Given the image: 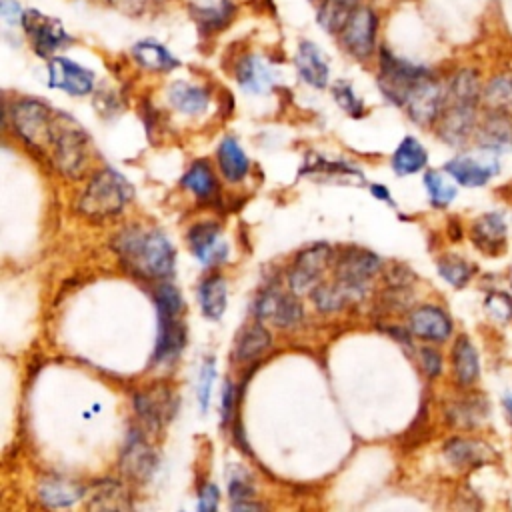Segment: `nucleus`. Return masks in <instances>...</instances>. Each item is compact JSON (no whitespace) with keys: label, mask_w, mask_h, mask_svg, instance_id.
Segmentation results:
<instances>
[{"label":"nucleus","mask_w":512,"mask_h":512,"mask_svg":"<svg viewBox=\"0 0 512 512\" xmlns=\"http://www.w3.org/2000/svg\"><path fill=\"white\" fill-rule=\"evenodd\" d=\"M112 248L132 276L164 280L174 274V246L158 228H142L138 224L128 226L112 238Z\"/></svg>","instance_id":"f257e3e1"},{"label":"nucleus","mask_w":512,"mask_h":512,"mask_svg":"<svg viewBox=\"0 0 512 512\" xmlns=\"http://www.w3.org/2000/svg\"><path fill=\"white\" fill-rule=\"evenodd\" d=\"M90 140L82 126L68 114H54L52 136L48 146V162L68 178H80L88 166Z\"/></svg>","instance_id":"f03ea898"},{"label":"nucleus","mask_w":512,"mask_h":512,"mask_svg":"<svg viewBox=\"0 0 512 512\" xmlns=\"http://www.w3.org/2000/svg\"><path fill=\"white\" fill-rule=\"evenodd\" d=\"M132 200L130 182L114 168L98 170L78 198V210L90 220H104L120 214Z\"/></svg>","instance_id":"7ed1b4c3"},{"label":"nucleus","mask_w":512,"mask_h":512,"mask_svg":"<svg viewBox=\"0 0 512 512\" xmlns=\"http://www.w3.org/2000/svg\"><path fill=\"white\" fill-rule=\"evenodd\" d=\"M154 304L158 310V340L154 360L168 362L180 354L186 342V328L182 322L184 300L176 286L160 284L154 292Z\"/></svg>","instance_id":"20e7f679"},{"label":"nucleus","mask_w":512,"mask_h":512,"mask_svg":"<svg viewBox=\"0 0 512 512\" xmlns=\"http://www.w3.org/2000/svg\"><path fill=\"white\" fill-rule=\"evenodd\" d=\"M54 114L46 102L38 98H18L8 108V116L12 120L14 132L20 140L42 160L48 162V146L52 136Z\"/></svg>","instance_id":"39448f33"},{"label":"nucleus","mask_w":512,"mask_h":512,"mask_svg":"<svg viewBox=\"0 0 512 512\" xmlns=\"http://www.w3.org/2000/svg\"><path fill=\"white\" fill-rule=\"evenodd\" d=\"M426 74H430L426 66L404 60L390 52L386 46L378 50V88L388 102L402 108L408 92Z\"/></svg>","instance_id":"423d86ee"},{"label":"nucleus","mask_w":512,"mask_h":512,"mask_svg":"<svg viewBox=\"0 0 512 512\" xmlns=\"http://www.w3.org/2000/svg\"><path fill=\"white\" fill-rule=\"evenodd\" d=\"M20 30L28 38L34 54L40 58H46V60L56 56L58 50H62L74 42V38L66 32L64 24L58 18L48 16L38 8L24 10Z\"/></svg>","instance_id":"0eeeda50"},{"label":"nucleus","mask_w":512,"mask_h":512,"mask_svg":"<svg viewBox=\"0 0 512 512\" xmlns=\"http://www.w3.org/2000/svg\"><path fill=\"white\" fill-rule=\"evenodd\" d=\"M378 14L372 6H358L344 28L336 34L342 48L356 60H368L376 50Z\"/></svg>","instance_id":"6e6552de"},{"label":"nucleus","mask_w":512,"mask_h":512,"mask_svg":"<svg viewBox=\"0 0 512 512\" xmlns=\"http://www.w3.org/2000/svg\"><path fill=\"white\" fill-rule=\"evenodd\" d=\"M446 102V86L430 72L414 84L408 92L402 108L412 122L420 126H430L438 120Z\"/></svg>","instance_id":"1a4fd4ad"},{"label":"nucleus","mask_w":512,"mask_h":512,"mask_svg":"<svg viewBox=\"0 0 512 512\" xmlns=\"http://www.w3.org/2000/svg\"><path fill=\"white\" fill-rule=\"evenodd\" d=\"M336 260L334 250L328 244H316L300 252L288 270V282L294 294L312 292L324 278V272Z\"/></svg>","instance_id":"9d476101"},{"label":"nucleus","mask_w":512,"mask_h":512,"mask_svg":"<svg viewBox=\"0 0 512 512\" xmlns=\"http://www.w3.org/2000/svg\"><path fill=\"white\" fill-rule=\"evenodd\" d=\"M134 410L150 432H158L176 414V396L170 386L154 384L134 394Z\"/></svg>","instance_id":"9b49d317"},{"label":"nucleus","mask_w":512,"mask_h":512,"mask_svg":"<svg viewBox=\"0 0 512 512\" xmlns=\"http://www.w3.org/2000/svg\"><path fill=\"white\" fill-rule=\"evenodd\" d=\"M48 84L70 96H86L94 90L96 76L90 68L74 62L68 56H52L46 64Z\"/></svg>","instance_id":"f8f14e48"},{"label":"nucleus","mask_w":512,"mask_h":512,"mask_svg":"<svg viewBox=\"0 0 512 512\" xmlns=\"http://www.w3.org/2000/svg\"><path fill=\"white\" fill-rule=\"evenodd\" d=\"M476 106L470 102H456L446 100L444 108L436 120L438 124V136L448 142L450 146H462L468 142V138L476 132L478 120H476Z\"/></svg>","instance_id":"ddd939ff"},{"label":"nucleus","mask_w":512,"mask_h":512,"mask_svg":"<svg viewBox=\"0 0 512 512\" xmlns=\"http://www.w3.org/2000/svg\"><path fill=\"white\" fill-rule=\"evenodd\" d=\"M380 268H382L380 256H376L374 252H368V250L350 248V250L342 252L340 256H336L334 278H338V280L346 282L348 286L366 294L370 278Z\"/></svg>","instance_id":"4468645a"},{"label":"nucleus","mask_w":512,"mask_h":512,"mask_svg":"<svg viewBox=\"0 0 512 512\" xmlns=\"http://www.w3.org/2000/svg\"><path fill=\"white\" fill-rule=\"evenodd\" d=\"M292 294H286V292H282L278 288L264 290L256 298V302H254L256 318L258 320H270L278 328H292V326H296L302 320L304 310H302L300 302Z\"/></svg>","instance_id":"2eb2a0df"},{"label":"nucleus","mask_w":512,"mask_h":512,"mask_svg":"<svg viewBox=\"0 0 512 512\" xmlns=\"http://www.w3.org/2000/svg\"><path fill=\"white\" fill-rule=\"evenodd\" d=\"M156 454L140 432H130L120 456V470L130 482H148L156 470Z\"/></svg>","instance_id":"dca6fc26"},{"label":"nucleus","mask_w":512,"mask_h":512,"mask_svg":"<svg viewBox=\"0 0 512 512\" xmlns=\"http://www.w3.org/2000/svg\"><path fill=\"white\" fill-rule=\"evenodd\" d=\"M294 66L304 84H308L316 90H322L328 86L330 66L326 60V54L322 52V48L316 42H312L308 38L298 42V48L294 54Z\"/></svg>","instance_id":"f3484780"},{"label":"nucleus","mask_w":512,"mask_h":512,"mask_svg":"<svg viewBox=\"0 0 512 512\" xmlns=\"http://www.w3.org/2000/svg\"><path fill=\"white\" fill-rule=\"evenodd\" d=\"M188 246L202 264H220L226 260L228 246L220 240V226L216 222H196L188 230Z\"/></svg>","instance_id":"a211bd4d"},{"label":"nucleus","mask_w":512,"mask_h":512,"mask_svg":"<svg viewBox=\"0 0 512 512\" xmlns=\"http://www.w3.org/2000/svg\"><path fill=\"white\" fill-rule=\"evenodd\" d=\"M238 86L250 94H264L276 82L274 66L260 54H244L234 68Z\"/></svg>","instance_id":"6ab92c4d"},{"label":"nucleus","mask_w":512,"mask_h":512,"mask_svg":"<svg viewBox=\"0 0 512 512\" xmlns=\"http://www.w3.org/2000/svg\"><path fill=\"white\" fill-rule=\"evenodd\" d=\"M410 332L428 342H444L452 334L450 316L434 304H422L410 312Z\"/></svg>","instance_id":"aec40b11"},{"label":"nucleus","mask_w":512,"mask_h":512,"mask_svg":"<svg viewBox=\"0 0 512 512\" xmlns=\"http://www.w3.org/2000/svg\"><path fill=\"white\" fill-rule=\"evenodd\" d=\"M236 4L232 0H208L202 4H190V16L202 36H216L226 30L236 18Z\"/></svg>","instance_id":"412c9836"},{"label":"nucleus","mask_w":512,"mask_h":512,"mask_svg":"<svg viewBox=\"0 0 512 512\" xmlns=\"http://www.w3.org/2000/svg\"><path fill=\"white\" fill-rule=\"evenodd\" d=\"M506 220L498 212H486L474 220L470 228V238L478 250L488 256H496L506 246Z\"/></svg>","instance_id":"4be33fe9"},{"label":"nucleus","mask_w":512,"mask_h":512,"mask_svg":"<svg viewBox=\"0 0 512 512\" xmlns=\"http://www.w3.org/2000/svg\"><path fill=\"white\" fill-rule=\"evenodd\" d=\"M476 144L490 152L512 148V114L486 112V118L476 128Z\"/></svg>","instance_id":"5701e85b"},{"label":"nucleus","mask_w":512,"mask_h":512,"mask_svg":"<svg viewBox=\"0 0 512 512\" xmlns=\"http://www.w3.org/2000/svg\"><path fill=\"white\" fill-rule=\"evenodd\" d=\"M302 174L316 176L330 182H346V184H364L362 172L348 164L346 160H328L318 154H310L302 166Z\"/></svg>","instance_id":"b1692460"},{"label":"nucleus","mask_w":512,"mask_h":512,"mask_svg":"<svg viewBox=\"0 0 512 512\" xmlns=\"http://www.w3.org/2000/svg\"><path fill=\"white\" fill-rule=\"evenodd\" d=\"M84 496V486L56 474H48L38 482V498L48 508L72 506Z\"/></svg>","instance_id":"393cba45"},{"label":"nucleus","mask_w":512,"mask_h":512,"mask_svg":"<svg viewBox=\"0 0 512 512\" xmlns=\"http://www.w3.org/2000/svg\"><path fill=\"white\" fill-rule=\"evenodd\" d=\"M444 170L462 186L468 188H478L484 186L496 172H498V164L492 162H482L478 158L472 156H456L452 160L446 162Z\"/></svg>","instance_id":"a878e982"},{"label":"nucleus","mask_w":512,"mask_h":512,"mask_svg":"<svg viewBox=\"0 0 512 512\" xmlns=\"http://www.w3.org/2000/svg\"><path fill=\"white\" fill-rule=\"evenodd\" d=\"M166 98L170 106L186 116L202 114L210 104V92L208 88L200 84H190L186 80H176L168 86Z\"/></svg>","instance_id":"bb28decb"},{"label":"nucleus","mask_w":512,"mask_h":512,"mask_svg":"<svg viewBox=\"0 0 512 512\" xmlns=\"http://www.w3.org/2000/svg\"><path fill=\"white\" fill-rule=\"evenodd\" d=\"M130 56L140 68L150 72H170L180 66V60L154 38H144L132 44Z\"/></svg>","instance_id":"cd10ccee"},{"label":"nucleus","mask_w":512,"mask_h":512,"mask_svg":"<svg viewBox=\"0 0 512 512\" xmlns=\"http://www.w3.org/2000/svg\"><path fill=\"white\" fill-rule=\"evenodd\" d=\"M444 456L456 468H472L486 464L492 458V448L480 440L454 436L446 440Z\"/></svg>","instance_id":"c85d7f7f"},{"label":"nucleus","mask_w":512,"mask_h":512,"mask_svg":"<svg viewBox=\"0 0 512 512\" xmlns=\"http://www.w3.org/2000/svg\"><path fill=\"white\" fill-rule=\"evenodd\" d=\"M310 298L314 306L322 312H334L340 310L352 302H358L364 298V292L348 286L346 282L334 278L332 282H320L312 292Z\"/></svg>","instance_id":"c756f323"},{"label":"nucleus","mask_w":512,"mask_h":512,"mask_svg":"<svg viewBox=\"0 0 512 512\" xmlns=\"http://www.w3.org/2000/svg\"><path fill=\"white\" fill-rule=\"evenodd\" d=\"M130 506V492L120 480H98L88 494V508L92 510H128Z\"/></svg>","instance_id":"7c9ffc66"},{"label":"nucleus","mask_w":512,"mask_h":512,"mask_svg":"<svg viewBox=\"0 0 512 512\" xmlns=\"http://www.w3.org/2000/svg\"><path fill=\"white\" fill-rule=\"evenodd\" d=\"M216 158H218V166H220V172L226 182H232V184L240 182L248 174L250 160L236 138H232V136L222 138Z\"/></svg>","instance_id":"2f4dec72"},{"label":"nucleus","mask_w":512,"mask_h":512,"mask_svg":"<svg viewBox=\"0 0 512 512\" xmlns=\"http://www.w3.org/2000/svg\"><path fill=\"white\" fill-rule=\"evenodd\" d=\"M452 368L454 378L460 386H472L480 374V360L474 344L468 336H458L452 346Z\"/></svg>","instance_id":"473e14b6"},{"label":"nucleus","mask_w":512,"mask_h":512,"mask_svg":"<svg viewBox=\"0 0 512 512\" xmlns=\"http://www.w3.org/2000/svg\"><path fill=\"white\" fill-rule=\"evenodd\" d=\"M358 6L360 0H318L316 22L324 32L338 34Z\"/></svg>","instance_id":"72a5a7b5"},{"label":"nucleus","mask_w":512,"mask_h":512,"mask_svg":"<svg viewBox=\"0 0 512 512\" xmlns=\"http://www.w3.org/2000/svg\"><path fill=\"white\" fill-rule=\"evenodd\" d=\"M428 162V152L420 144L418 138L406 136L398 144V148L392 154V170L398 176H410L414 172H420Z\"/></svg>","instance_id":"f704fd0d"},{"label":"nucleus","mask_w":512,"mask_h":512,"mask_svg":"<svg viewBox=\"0 0 512 512\" xmlns=\"http://www.w3.org/2000/svg\"><path fill=\"white\" fill-rule=\"evenodd\" d=\"M226 300H228L226 280L220 274H212L202 280L198 288V302L206 318L218 320L226 310Z\"/></svg>","instance_id":"c9c22d12"},{"label":"nucleus","mask_w":512,"mask_h":512,"mask_svg":"<svg viewBox=\"0 0 512 512\" xmlns=\"http://www.w3.org/2000/svg\"><path fill=\"white\" fill-rule=\"evenodd\" d=\"M270 344H272L270 332L260 322H252L238 334V340L234 346V360L236 362H252L260 354H264V350Z\"/></svg>","instance_id":"e433bc0d"},{"label":"nucleus","mask_w":512,"mask_h":512,"mask_svg":"<svg viewBox=\"0 0 512 512\" xmlns=\"http://www.w3.org/2000/svg\"><path fill=\"white\" fill-rule=\"evenodd\" d=\"M182 186L202 200H212L218 194L216 176L206 160H196L182 176Z\"/></svg>","instance_id":"4c0bfd02"},{"label":"nucleus","mask_w":512,"mask_h":512,"mask_svg":"<svg viewBox=\"0 0 512 512\" xmlns=\"http://www.w3.org/2000/svg\"><path fill=\"white\" fill-rule=\"evenodd\" d=\"M486 414H488L486 398L482 394H472L452 404V408L448 410V420H452L456 426L472 428L478 422H482Z\"/></svg>","instance_id":"58836bf2"},{"label":"nucleus","mask_w":512,"mask_h":512,"mask_svg":"<svg viewBox=\"0 0 512 512\" xmlns=\"http://www.w3.org/2000/svg\"><path fill=\"white\" fill-rule=\"evenodd\" d=\"M482 102L488 112L512 114V74L494 76L482 90Z\"/></svg>","instance_id":"ea45409f"},{"label":"nucleus","mask_w":512,"mask_h":512,"mask_svg":"<svg viewBox=\"0 0 512 512\" xmlns=\"http://www.w3.org/2000/svg\"><path fill=\"white\" fill-rule=\"evenodd\" d=\"M436 266H438V274L448 284H452L454 288L466 286L468 280L474 274V266L470 262H466L464 258H460L458 254H444V256H440Z\"/></svg>","instance_id":"a19ab883"},{"label":"nucleus","mask_w":512,"mask_h":512,"mask_svg":"<svg viewBox=\"0 0 512 512\" xmlns=\"http://www.w3.org/2000/svg\"><path fill=\"white\" fill-rule=\"evenodd\" d=\"M424 188L434 208H446L456 198V186L450 184L440 172L428 170L424 174Z\"/></svg>","instance_id":"79ce46f5"},{"label":"nucleus","mask_w":512,"mask_h":512,"mask_svg":"<svg viewBox=\"0 0 512 512\" xmlns=\"http://www.w3.org/2000/svg\"><path fill=\"white\" fill-rule=\"evenodd\" d=\"M332 96H334L336 104H338L346 114H350V116H354V118L364 116V112H366L364 102H362V98L356 94V90H354V86H352L350 82H346V80H336V84L332 86Z\"/></svg>","instance_id":"37998d69"},{"label":"nucleus","mask_w":512,"mask_h":512,"mask_svg":"<svg viewBox=\"0 0 512 512\" xmlns=\"http://www.w3.org/2000/svg\"><path fill=\"white\" fill-rule=\"evenodd\" d=\"M216 378V366H214V358H206L198 376V404L200 410L206 412L210 406V398H212V384Z\"/></svg>","instance_id":"c03bdc74"},{"label":"nucleus","mask_w":512,"mask_h":512,"mask_svg":"<svg viewBox=\"0 0 512 512\" xmlns=\"http://www.w3.org/2000/svg\"><path fill=\"white\" fill-rule=\"evenodd\" d=\"M228 496L232 502L254 498V486H252L250 474L246 470L236 468V472H232L228 476Z\"/></svg>","instance_id":"a18cd8bd"},{"label":"nucleus","mask_w":512,"mask_h":512,"mask_svg":"<svg viewBox=\"0 0 512 512\" xmlns=\"http://www.w3.org/2000/svg\"><path fill=\"white\" fill-rule=\"evenodd\" d=\"M486 312L498 322H504L512 316V300L502 292H492L486 298Z\"/></svg>","instance_id":"49530a36"},{"label":"nucleus","mask_w":512,"mask_h":512,"mask_svg":"<svg viewBox=\"0 0 512 512\" xmlns=\"http://www.w3.org/2000/svg\"><path fill=\"white\" fill-rule=\"evenodd\" d=\"M24 10L18 0H0V16L8 28H22Z\"/></svg>","instance_id":"de8ad7c7"},{"label":"nucleus","mask_w":512,"mask_h":512,"mask_svg":"<svg viewBox=\"0 0 512 512\" xmlns=\"http://www.w3.org/2000/svg\"><path fill=\"white\" fill-rule=\"evenodd\" d=\"M418 356H420V366L428 378H436L442 372V356L434 348H428V346L420 348Z\"/></svg>","instance_id":"09e8293b"},{"label":"nucleus","mask_w":512,"mask_h":512,"mask_svg":"<svg viewBox=\"0 0 512 512\" xmlns=\"http://www.w3.org/2000/svg\"><path fill=\"white\" fill-rule=\"evenodd\" d=\"M218 500H220V492L214 484L206 482L200 492H198V508L204 510V512H210V510H216L218 508Z\"/></svg>","instance_id":"8fccbe9b"},{"label":"nucleus","mask_w":512,"mask_h":512,"mask_svg":"<svg viewBox=\"0 0 512 512\" xmlns=\"http://www.w3.org/2000/svg\"><path fill=\"white\" fill-rule=\"evenodd\" d=\"M232 406H234V386L230 380H226L224 390H222V426H226L230 422Z\"/></svg>","instance_id":"3c124183"},{"label":"nucleus","mask_w":512,"mask_h":512,"mask_svg":"<svg viewBox=\"0 0 512 512\" xmlns=\"http://www.w3.org/2000/svg\"><path fill=\"white\" fill-rule=\"evenodd\" d=\"M110 2H112L114 6H118V8L126 10V12L136 14V12L146 10V6H148V2H150V0H110Z\"/></svg>","instance_id":"603ef678"},{"label":"nucleus","mask_w":512,"mask_h":512,"mask_svg":"<svg viewBox=\"0 0 512 512\" xmlns=\"http://www.w3.org/2000/svg\"><path fill=\"white\" fill-rule=\"evenodd\" d=\"M230 508H232V510H262V508H264V504H260V502H256V500H252V498H248V500L232 502V504H230Z\"/></svg>","instance_id":"864d4df0"},{"label":"nucleus","mask_w":512,"mask_h":512,"mask_svg":"<svg viewBox=\"0 0 512 512\" xmlns=\"http://www.w3.org/2000/svg\"><path fill=\"white\" fill-rule=\"evenodd\" d=\"M370 192H372L374 198L384 200V202H388V204H394V200H392V196H390V192H388L386 186H382V184H372V186H370Z\"/></svg>","instance_id":"5fc2aeb1"},{"label":"nucleus","mask_w":512,"mask_h":512,"mask_svg":"<svg viewBox=\"0 0 512 512\" xmlns=\"http://www.w3.org/2000/svg\"><path fill=\"white\" fill-rule=\"evenodd\" d=\"M502 406H504V410H506V414H508V420L512 422V394H506V396L502 398Z\"/></svg>","instance_id":"6e6d98bb"}]
</instances>
